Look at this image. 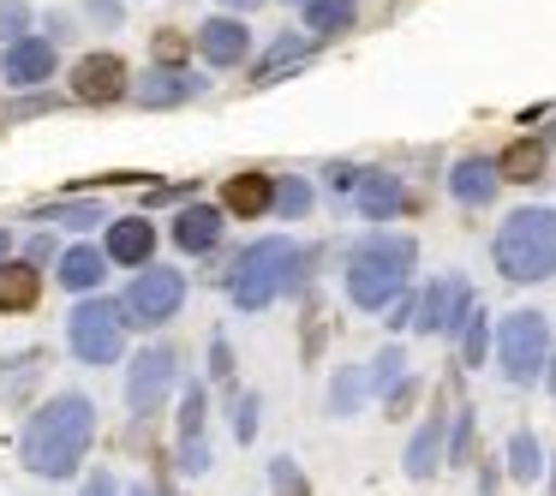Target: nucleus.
<instances>
[{
  "label": "nucleus",
  "instance_id": "nucleus-1",
  "mask_svg": "<svg viewBox=\"0 0 556 496\" xmlns=\"http://www.w3.org/2000/svg\"><path fill=\"white\" fill-rule=\"evenodd\" d=\"M90 443H97V400L85 389H54L18 424V460H25L30 479H49V484L73 479L90 460Z\"/></svg>",
  "mask_w": 556,
  "mask_h": 496
},
{
  "label": "nucleus",
  "instance_id": "nucleus-2",
  "mask_svg": "<svg viewBox=\"0 0 556 496\" xmlns=\"http://www.w3.org/2000/svg\"><path fill=\"white\" fill-rule=\"evenodd\" d=\"M312 264H317V252H305L300 240H288V233H264V240H252L228 264V300L240 305V311H269L281 293L305 288Z\"/></svg>",
  "mask_w": 556,
  "mask_h": 496
},
{
  "label": "nucleus",
  "instance_id": "nucleus-3",
  "mask_svg": "<svg viewBox=\"0 0 556 496\" xmlns=\"http://www.w3.org/2000/svg\"><path fill=\"white\" fill-rule=\"evenodd\" d=\"M413 269H419V245L407 233H365L348 252V269H341V288H348V305L365 317H377L401 288H413Z\"/></svg>",
  "mask_w": 556,
  "mask_h": 496
},
{
  "label": "nucleus",
  "instance_id": "nucleus-4",
  "mask_svg": "<svg viewBox=\"0 0 556 496\" xmlns=\"http://www.w3.org/2000/svg\"><path fill=\"white\" fill-rule=\"evenodd\" d=\"M491 257H496V276L515 281V288L551 281V269H556V216H551V204L508 209L503 228H496V240H491Z\"/></svg>",
  "mask_w": 556,
  "mask_h": 496
},
{
  "label": "nucleus",
  "instance_id": "nucleus-5",
  "mask_svg": "<svg viewBox=\"0 0 556 496\" xmlns=\"http://www.w3.org/2000/svg\"><path fill=\"white\" fill-rule=\"evenodd\" d=\"M126 335H132V323H126L121 300H109V293H78L73 317H66V347H73L78 365H121L126 359Z\"/></svg>",
  "mask_w": 556,
  "mask_h": 496
},
{
  "label": "nucleus",
  "instance_id": "nucleus-6",
  "mask_svg": "<svg viewBox=\"0 0 556 496\" xmlns=\"http://www.w3.org/2000/svg\"><path fill=\"white\" fill-rule=\"evenodd\" d=\"M496 365H503L508 383H544V371H551V317L508 311L496 323Z\"/></svg>",
  "mask_w": 556,
  "mask_h": 496
},
{
  "label": "nucleus",
  "instance_id": "nucleus-7",
  "mask_svg": "<svg viewBox=\"0 0 556 496\" xmlns=\"http://www.w3.org/2000/svg\"><path fill=\"white\" fill-rule=\"evenodd\" d=\"M180 305H186V276L174 264H138L132 269V281H126V293H121V311H126V323L132 329H162V323H174L180 317Z\"/></svg>",
  "mask_w": 556,
  "mask_h": 496
},
{
  "label": "nucleus",
  "instance_id": "nucleus-8",
  "mask_svg": "<svg viewBox=\"0 0 556 496\" xmlns=\"http://www.w3.org/2000/svg\"><path fill=\"white\" fill-rule=\"evenodd\" d=\"M174 383H180V353H174L168 341H156V347L126 359V407H132L138 419H156Z\"/></svg>",
  "mask_w": 556,
  "mask_h": 496
},
{
  "label": "nucleus",
  "instance_id": "nucleus-9",
  "mask_svg": "<svg viewBox=\"0 0 556 496\" xmlns=\"http://www.w3.org/2000/svg\"><path fill=\"white\" fill-rule=\"evenodd\" d=\"M210 97V78L192 73V66H144L126 90V102H138L144 114H174V109H192V102Z\"/></svg>",
  "mask_w": 556,
  "mask_h": 496
},
{
  "label": "nucleus",
  "instance_id": "nucleus-10",
  "mask_svg": "<svg viewBox=\"0 0 556 496\" xmlns=\"http://www.w3.org/2000/svg\"><path fill=\"white\" fill-rule=\"evenodd\" d=\"M192 49L210 73H240L252 66L257 54V37H252V18H233V13H210L204 25L192 30Z\"/></svg>",
  "mask_w": 556,
  "mask_h": 496
},
{
  "label": "nucleus",
  "instance_id": "nucleus-11",
  "mask_svg": "<svg viewBox=\"0 0 556 496\" xmlns=\"http://www.w3.org/2000/svg\"><path fill=\"white\" fill-rule=\"evenodd\" d=\"M66 85H73V102H85V109H114V102H126V90H132V66L114 49H97V54H78Z\"/></svg>",
  "mask_w": 556,
  "mask_h": 496
},
{
  "label": "nucleus",
  "instance_id": "nucleus-12",
  "mask_svg": "<svg viewBox=\"0 0 556 496\" xmlns=\"http://www.w3.org/2000/svg\"><path fill=\"white\" fill-rule=\"evenodd\" d=\"M472 281L467 276H437L425 293H413V323L407 329H419V335H455L460 329V317L472 311Z\"/></svg>",
  "mask_w": 556,
  "mask_h": 496
},
{
  "label": "nucleus",
  "instance_id": "nucleus-13",
  "mask_svg": "<svg viewBox=\"0 0 556 496\" xmlns=\"http://www.w3.org/2000/svg\"><path fill=\"white\" fill-rule=\"evenodd\" d=\"M54 73H61V49L42 30L0 42V85L7 90H42V85H54Z\"/></svg>",
  "mask_w": 556,
  "mask_h": 496
},
{
  "label": "nucleus",
  "instance_id": "nucleus-14",
  "mask_svg": "<svg viewBox=\"0 0 556 496\" xmlns=\"http://www.w3.org/2000/svg\"><path fill=\"white\" fill-rule=\"evenodd\" d=\"M156 221H150V209H138V216H109L102 221V257L121 269H138L156 257Z\"/></svg>",
  "mask_w": 556,
  "mask_h": 496
},
{
  "label": "nucleus",
  "instance_id": "nucleus-15",
  "mask_svg": "<svg viewBox=\"0 0 556 496\" xmlns=\"http://www.w3.org/2000/svg\"><path fill=\"white\" fill-rule=\"evenodd\" d=\"M222 233H228V216H222V204H204V198H186V204L174 209L168 240H174V252H186V257H210V252L222 245Z\"/></svg>",
  "mask_w": 556,
  "mask_h": 496
},
{
  "label": "nucleus",
  "instance_id": "nucleus-16",
  "mask_svg": "<svg viewBox=\"0 0 556 496\" xmlns=\"http://www.w3.org/2000/svg\"><path fill=\"white\" fill-rule=\"evenodd\" d=\"M348 204L359 209L365 221H395L401 209H407V186H401L395 168H359V180H353Z\"/></svg>",
  "mask_w": 556,
  "mask_h": 496
},
{
  "label": "nucleus",
  "instance_id": "nucleus-17",
  "mask_svg": "<svg viewBox=\"0 0 556 496\" xmlns=\"http://www.w3.org/2000/svg\"><path fill=\"white\" fill-rule=\"evenodd\" d=\"M496 162V180L503 186H539L544 174H551V138L544 132H520L515 144L503 150V156H491Z\"/></svg>",
  "mask_w": 556,
  "mask_h": 496
},
{
  "label": "nucleus",
  "instance_id": "nucleus-18",
  "mask_svg": "<svg viewBox=\"0 0 556 496\" xmlns=\"http://www.w3.org/2000/svg\"><path fill=\"white\" fill-rule=\"evenodd\" d=\"M443 431H448V419H443V395H431V412H425V424L413 431L407 455H401V472H407L413 484H425L437 467H443Z\"/></svg>",
  "mask_w": 556,
  "mask_h": 496
},
{
  "label": "nucleus",
  "instance_id": "nucleus-19",
  "mask_svg": "<svg viewBox=\"0 0 556 496\" xmlns=\"http://www.w3.org/2000/svg\"><path fill=\"white\" fill-rule=\"evenodd\" d=\"M54 281H61L66 293H97L102 281H109V257H102L97 240H78V245H61V257H54Z\"/></svg>",
  "mask_w": 556,
  "mask_h": 496
},
{
  "label": "nucleus",
  "instance_id": "nucleus-20",
  "mask_svg": "<svg viewBox=\"0 0 556 496\" xmlns=\"http://www.w3.org/2000/svg\"><path fill=\"white\" fill-rule=\"evenodd\" d=\"M496 192H503V180H496V162L491 156H460L455 168H448V198H455L460 209L496 204Z\"/></svg>",
  "mask_w": 556,
  "mask_h": 496
},
{
  "label": "nucleus",
  "instance_id": "nucleus-21",
  "mask_svg": "<svg viewBox=\"0 0 556 496\" xmlns=\"http://www.w3.org/2000/svg\"><path fill=\"white\" fill-rule=\"evenodd\" d=\"M42 371H49V347L0 353V407H25V400L37 395Z\"/></svg>",
  "mask_w": 556,
  "mask_h": 496
},
{
  "label": "nucleus",
  "instance_id": "nucleus-22",
  "mask_svg": "<svg viewBox=\"0 0 556 496\" xmlns=\"http://www.w3.org/2000/svg\"><path fill=\"white\" fill-rule=\"evenodd\" d=\"M317 49H324V42H317V37H305V30H281V37H276V42H269V49H264V61L252 66V90L276 85L281 73H300V66L312 61Z\"/></svg>",
  "mask_w": 556,
  "mask_h": 496
},
{
  "label": "nucleus",
  "instance_id": "nucleus-23",
  "mask_svg": "<svg viewBox=\"0 0 556 496\" xmlns=\"http://www.w3.org/2000/svg\"><path fill=\"white\" fill-rule=\"evenodd\" d=\"M269 186H276V174H264V168L228 174V180H222V216H240V221L269 216Z\"/></svg>",
  "mask_w": 556,
  "mask_h": 496
},
{
  "label": "nucleus",
  "instance_id": "nucleus-24",
  "mask_svg": "<svg viewBox=\"0 0 556 496\" xmlns=\"http://www.w3.org/2000/svg\"><path fill=\"white\" fill-rule=\"evenodd\" d=\"M300 30L317 42H341L353 25H359V0H300Z\"/></svg>",
  "mask_w": 556,
  "mask_h": 496
},
{
  "label": "nucleus",
  "instance_id": "nucleus-25",
  "mask_svg": "<svg viewBox=\"0 0 556 496\" xmlns=\"http://www.w3.org/2000/svg\"><path fill=\"white\" fill-rule=\"evenodd\" d=\"M42 300V269L25 264V257H0V317L37 311Z\"/></svg>",
  "mask_w": 556,
  "mask_h": 496
},
{
  "label": "nucleus",
  "instance_id": "nucleus-26",
  "mask_svg": "<svg viewBox=\"0 0 556 496\" xmlns=\"http://www.w3.org/2000/svg\"><path fill=\"white\" fill-rule=\"evenodd\" d=\"M37 216L49 228H73V233H90L109 221V204L102 198H54V204H37Z\"/></svg>",
  "mask_w": 556,
  "mask_h": 496
},
{
  "label": "nucleus",
  "instance_id": "nucleus-27",
  "mask_svg": "<svg viewBox=\"0 0 556 496\" xmlns=\"http://www.w3.org/2000/svg\"><path fill=\"white\" fill-rule=\"evenodd\" d=\"M312 204H317V192H312L305 174H276V186H269V216L305 221V216H312Z\"/></svg>",
  "mask_w": 556,
  "mask_h": 496
},
{
  "label": "nucleus",
  "instance_id": "nucleus-28",
  "mask_svg": "<svg viewBox=\"0 0 556 496\" xmlns=\"http://www.w3.org/2000/svg\"><path fill=\"white\" fill-rule=\"evenodd\" d=\"M371 400V383H365V365H341L336 377H329V412L336 419H353V412Z\"/></svg>",
  "mask_w": 556,
  "mask_h": 496
},
{
  "label": "nucleus",
  "instance_id": "nucleus-29",
  "mask_svg": "<svg viewBox=\"0 0 556 496\" xmlns=\"http://www.w3.org/2000/svg\"><path fill=\"white\" fill-rule=\"evenodd\" d=\"M257 412H264V395L233 383V389H228V431H233V443H240V448L257 443V424H264Z\"/></svg>",
  "mask_w": 556,
  "mask_h": 496
},
{
  "label": "nucleus",
  "instance_id": "nucleus-30",
  "mask_svg": "<svg viewBox=\"0 0 556 496\" xmlns=\"http://www.w3.org/2000/svg\"><path fill=\"white\" fill-rule=\"evenodd\" d=\"M508 479H515V484H539L544 479V443L532 431L508 436Z\"/></svg>",
  "mask_w": 556,
  "mask_h": 496
},
{
  "label": "nucleus",
  "instance_id": "nucleus-31",
  "mask_svg": "<svg viewBox=\"0 0 556 496\" xmlns=\"http://www.w3.org/2000/svg\"><path fill=\"white\" fill-rule=\"evenodd\" d=\"M150 66H192V30L180 25L150 30Z\"/></svg>",
  "mask_w": 556,
  "mask_h": 496
},
{
  "label": "nucleus",
  "instance_id": "nucleus-32",
  "mask_svg": "<svg viewBox=\"0 0 556 496\" xmlns=\"http://www.w3.org/2000/svg\"><path fill=\"white\" fill-rule=\"evenodd\" d=\"M180 436H204L210 431V389H204V377H192V383L180 389Z\"/></svg>",
  "mask_w": 556,
  "mask_h": 496
},
{
  "label": "nucleus",
  "instance_id": "nucleus-33",
  "mask_svg": "<svg viewBox=\"0 0 556 496\" xmlns=\"http://www.w3.org/2000/svg\"><path fill=\"white\" fill-rule=\"evenodd\" d=\"M460 365H472V371H479L484 365V353H491V323H484V305H472L467 317H460Z\"/></svg>",
  "mask_w": 556,
  "mask_h": 496
},
{
  "label": "nucleus",
  "instance_id": "nucleus-34",
  "mask_svg": "<svg viewBox=\"0 0 556 496\" xmlns=\"http://www.w3.org/2000/svg\"><path fill=\"white\" fill-rule=\"evenodd\" d=\"M401 377H407V353H401V347H395V341H389V347H383V353H377V359H371V365H365V383H371V395H377V400H383V395H389V389H395V383H401Z\"/></svg>",
  "mask_w": 556,
  "mask_h": 496
},
{
  "label": "nucleus",
  "instance_id": "nucleus-35",
  "mask_svg": "<svg viewBox=\"0 0 556 496\" xmlns=\"http://www.w3.org/2000/svg\"><path fill=\"white\" fill-rule=\"evenodd\" d=\"M264 472H269V496H312V484H305V472L293 455H276Z\"/></svg>",
  "mask_w": 556,
  "mask_h": 496
},
{
  "label": "nucleus",
  "instance_id": "nucleus-36",
  "mask_svg": "<svg viewBox=\"0 0 556 496\" xmlns=\"http://www.w3.org/2000/svg\"><path fill=\"white\" fill-rule=\"evenodd\" d=\"M174 472H180V479H204L210 472V436H180V448H174Z\"/></svg>",
  "mask_w": 556,
  "mask_h": 496
},
{
  "label": "nucleus",
  "instance_id": "nucleus-37",
  "mask_svg": "<svg viewBox=\"0 0 556 496\" xmlns=\"http://www.w3.org/2000/svg\"><path fill=\"white\" fill-rule=\"evenodd\" d=\"M78 18H85V25H97L102 37H114V30L126 25V0H78Z\"/></svg>",
  "mask_w": 556,
  "mask_h": 496
},
{
  "label": "nucleus",
  "instance_id": "nucleus-38",
  "mask_svg": "<svg viewBox=\"0 0 556 496\" xmlns=\"http://www.w3.org/2000/svg\"><path fill=\"white\" fill-rule=\"evenodd\" d=\"M25 30H37V7L30 0H0V42L25 37Z\"/></svg>",
  "mask_w": 556,
  "mask_h": 496
},
{
  "label": "nucleus",
  "instance_id": "nucleus-39",
  "mask_svg": "<svg viewBox=\"0 0 556 496\" xmlns=\"http://www.w3.org/2000/svg\"><path fill=\"white\" fill-rule=\"evenodd\" d=\"M54 109H61V97H54L49 85H42V90H18V102L7 109V120H37V114H54Z\"/></svg>",
  "mask_w": 556,
  "mask_h": 496
},
{
  "label": "nucleus",
  "instance_id": "nucleus-40",
  "mask_svg": "<svg viewBox=\"0 0 556 496\" xmlns=\"http://www.w3.org/2000/svg\"><path fill=\"white\" fill-rule=\"evenodd\" d=\"M353 180H359V162H324V186H329V198H348V192H353Z\"/></svg>",
  "mask_w": 556,
  "mask_h": 496
},
{
  "label": "nucleus",
  "instance_id": "nucleus-41",
  "mask_svg": "<svg viewBox=\"0 0 556 496\" xmlns=\"http://www.w3.org/2000/svg\"><path fill=\"white\" fill-rule=\"evenodd\" d=\"M210 377H216V383H233V377H240L233 371V347L222 335H210Z\"/></svg>",
  "mask_w": 556,
  "mask_h": 496
},
{
  "label": "nucleus",
  "instance_id": "nucleus-42",
  "mask_svg": "<svg viewBox=\"0 0 556 496\" xmlns=\"http://www.w3.org/2000/svg\"><path fill=\"white\" fill-rule=\"evenodd\" d=\"M54 257H61V240H54V233H30V245H25V264L49 269Z\"/></svg>",
  "mask_w": 556,
  "mask_h": 496
},
{
  "label": "nucleus",
  "instance_id": "nucleus-43",
  "mask_svg": "<svg viewBox=\"0 0 556 496\" xmlns=\"http://www.w3.org/2000/svg\"><path fill=\"white\" fill-rule=\"evenodd\" d=\"M42 37H49V42H54V49H66V42H73V37H78V25H73V13H49V18H42Z\"/></svg>",
  "mask_w": 556,
  "mask_h": 496
},
{
  "label": "nucleus",
  "instance_id": "nucleus-44",
  "mask_svg": "<svg viewBox=\"0 0 556 496\" xmlns=\"http://www.w3.org/2000/svg\"><path fill=\"white\" fill-rule=\"evenodd\" d=\"M78 496H121V479H114L109 467H97V472L85 479V491H78Z\"/></svg>",
  "mask_w": 556,
  "mask_h": 496
},
{
  "label": "nucleus",
  "instance_id": "nucleus-45",
  "mask_svg": "<svg viewBox=\"0 0 556 496\" xmlns=\"http://www.w3.org/2000/svg\"><path fill=\"white\" fill-rule=\"evenodd\" d=\"M257 7H269V0H216V13H233V18H252Z\"/></svg>",
  "mask_w": 556,
  "mask_h": 496
},
{
  "label": "nucleus",
  "instance_id": "nucleus-46",
  "mask_svg": "<svg viewBox=\"0 0 556 496\" xmlns=\"http://www.w3.org/2000/svg\"><path fill=\"white\" fill-rule=\"evenodd\" d=\"M479 467H484L479 472V496H496V467H491V460H479Z\"/></svg>",
  "mask_w": 556,
  "mask_h": 496
},
{
  "label": "nucleus",
  "instance_id": "nucleus-47",
  "mask_svg": "<svg viewBox=\"0 0 556 496\" xmlns=\"http://www.w3.org/2000/svg\"><path fill=\"white\" fill-rule=\"evenodd\" d=\"M121 496H156V484H144V479H138V484H126Z\"/></svg>",
  "mask_w": 556,
  "mask_h": 496
},
{
  "label": "nucleus",
  "instance_id": "nucleus-48",
  "mask_svg": "<svg viewBox=\"0 0 556 496\" xmlns=\"http://www.w3.org/2000/svg\"><path fill=\"white\" fill-rule=\"evenodd\" d=\"M0 257H13V228H0Z\"/></svg>",
  "mask_w": 556,
  "mask_h": 496
},
{
  "label": "nucleus",
  "instance_id": "nucleus-49",
  "mask_svg": "<svg viewBox=\"0 0 556 496\" xmlns=\"http://www.w3.org/2000/svg\"><path fill=\"white\" fill-rule=\"evenodd\" d=\"M156 496H180V491H174V484H156Z\"/></svg>",
  "mask_w": 556,
  "mask_h": 496
},
{
  "label": "nucleus",
  "instance_id": "nucleus-50",
  "mask_svg": "<svg viewBox=\"0 0 556 496\" xmlns=\"http://www.w3.org/2000/svg\"><path fill=\"white\" fill-rule=\"evenodd\" d=\"M281 7H300V0H281Z\"/></svg>",
  "mask_w": 556,
  "mask_h": 496
}]
</instances>
